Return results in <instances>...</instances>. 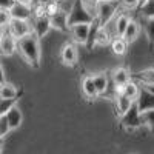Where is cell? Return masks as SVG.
I'll return each instance as SVG.
<instances>
[{"label":"cell","instance_id":"1","mask_svg":"<svg viewBox=\"0 0 154 154\" xmlns=\"http://www.w3.org/2000/svg\"><path fill=\"white\" fill-rule=\"evenodd\" d=\"M17 51L20 53L22 59L32 68H38L42 62V46L40 40L34 35H25L20 40H17Z\"/></svg>","mask_w":154,"mask_h":154},{"label":"cell","instance_id":"2","mask_svg":"<svg viewBox=\"0 0 154 154\" xmlns=\"http://www.w3.org/2000/svg\"><path fill=\"white\" fill-rule=\"evenodd\" d=\"M119 9V0H100L97 8H96V20L99 25L105 26L109 23Z\"/></svg>","mask_w":154,"mask_h":154},{"label":"cell","instance_id":"3","mask_svg":"<svg viewBox=\"0 0 154 154\" xmlns=\"http://www.w3.org/2000/svg\"><path fill=\"white\" fill-rule=\"evenodd\" d=\"M93 22H96V17L85 8V5L82 3V0H74L72 8L68 12V28L72 26V25L93 23Z\"/></svg>","mask_w":154,"mask_h":154},{"label":"cell","instance_id":"4","mask_svg":"<svg viewBox=\"0 0 154 154\" xmlns=\"http://www.w3.org/2000/svg\"><path fill=\"white\" fill-rule=\"evenodd\" d=\"M5 31H6L11 37H14L16 40H20L22 37L32 34L31 20L26 22V20H14V19H11V22L8 23V26L5 28Z\"/></svg>","mask_w":154,"mask_h":154},{"label":"cell","instance_id":"5","mask_svg":"<svg viewBox=\"0 0 154 154\" xmlns=\"http://www.w3.org/2000/svg\"><path fill=\"white\" fill-rule=\"evenodd\" d=\"M72 42L77 45H88L89 32H91V23H79L68 28Z\"/></svg>","mask_w":154,"mask_h":154},{"label":"cell","instance_id":"6","mask_svg":"<svg viewBox=\"0 0 154 154\" xmlns=\"http://www.w3.org/2000/svg\"><path fill=\"white\" fill-rule=\"evenodd\" d=\"M134 103H136L139 112H145V111L154 109V93L151 91V89H148L146 86L140 88V93H139Z\"/></svg>","mask_w":154,"mask_h":154},{"label":"cell","instance_id":"7","mask_svg":"<svg viewBox=\"0 0 154 154\" xmlns=\"http://www.w3.org/2000/svg\"><path fill=\"white\" fill-rule=\"evenodd\" d=\"M120 119H122V126L126 131H134L136 128H139L140 126V112H139L136 103H133V106L128 109Z\"/></svg>","mask_w":154,"mask_h":154},{"label":"cell","instance_id":"8","mask_svg":"<svg viewBox=\"0 0 154 154\" xmlns=\"http://www.w3.org/2000/svg\"><path fill=\"white\" fill-rule=\"evenodd\" d=\"M16 53H17V40L3 29V32L0 34V56L12 57Z\"/></svg>","mask_w":154,"mask_h":154},{"label":"cell","instance_id":"9","mask_svg":"<svg viewBox=\"0 0 154 154\" xmlns=\"http://www.w3.org/2000/svg\"><path fill=\"white\" fill-rule=\"evenodd\" d=\"M9 14H11V19H14V20H26V22H29L32 19V8L29 5H25V3L16 0L9 8Z\"/></svg>","mask_w":154,"mask_h":154},{"label":"cell","instance_id":"10","mask_svg":"<svg viewBox=\"0 0 154 154\" xmlns=\"http://www.w3.org/2000/svg\"><path fill=\"white\" fill-rule=\"evenodd\" d=\"M31 28H32V34L40 40L42 37H45L49 31H51V22L49 17H40V19H31Z\"/></svg>","mask_w":154,"mask_h":154},{"label":"cell","instance_id":"11","mask_svg":"<svg viewBox=\"0 0 154 154\" xmlns=\"http://www.w3.org/2000/svg\"><path fill=\"white\" fill-rule=\"evenodd\" d=\"M60 59L62 62L68 66H74L77 63V59H79V51H77V46L74 43H65L62 46L60 51Z\"/></svg>","mask_w":154,"mask_h":154},{"label":"cell","instance_id":"12","mask_svg":"<svg viewBox=\"0 0 154 154\" xmlns=\"http://www.w3.org/2000/svg\"><path fill=\"white\" fill-rule=\"evenodd\" d=\"M109 77H111V80L114 82L116 88H122V86H125L128 82L131 80V74H130V71H128L126 68H123V66L114 68V69L109 72Z\"/></svg>","mask_w":154,"mask_h":154},{"label":"cell","instance_id":"13","mask_svg":"<svg viewBox=\"0 0 154 154\" xmlns=\"http://www.w3.org/2000/svg\"><path fill=\"white\" fill-rule=\"evenodd\" d=\"M19 96V89L14 83H11L8 80L0 83V99L5 100H17Z\"/></svg>","mask_w":154,"mask_h":154},{"label":"cell","instance_id":"14","mask_svg":"<svg viewBox=\"0 0 154 154\" xmlns=\"http://www.w3.org/2000/svg\"><path fill=\"white\" fill-rule=\"evenodd\" d=\"M131 17L126 14V12H120V14H116V17L112 19V23H114V31H116V37H122L128 23H130Z\"/></svg>","mask_w":154,"mask_h":154},{"label":"cell","instance_id":"15","mask_svg":"<svg viewBox=\"0 0 154 154\" xmlns=\"http://www.w3.org/2000/svg\"><path fill=\"white\" fill-rule=\"evenodd\" d=\"M139 34H140V25H139V22L131 19L130 23H128V26H126V29H125V32H123V35H122V38L126 43H134L137 40Z\"/></svg>","mask_w":154,"mask_h":154},{"label":"cell","instance_id":"16","mask_svg":"<svg viewBox=\"0 0 154 154\" xmlns=\"http://www.w3.org/2000/svg\"><path fill=\"white\" fill-rule=\"evenodd\" d=\"M5 117L9 123V128H11V131L12 130H17V128L22 125V120H23V116H22V111L20 108L16 105V106H12L6 114H5Z\"/></svg>","mask_w":154,"mask_h":154},{"label":"cell","instance_id":"17","mask_svg":"<svg viewBox=\"0 0 154 154\" xmlns=\"http://www.w3.org/2000/svg\"><path fill=\"white\" fill-rule=\"evenodd\" d=\"M51 22V28H56L59 31H68V14L63 11L56 12L54 16L49 17Z\"/></svg>","mask_w":154,"mask_h":154},{"label":"cell","instance_id":"18","mask_svg":"<svg viewBox=\"0 0 154 154\" xmlns=\"http://www.w3.org/2000/svg\"><path fill=\"white\" fill-rule=\"evenodd\" d=\"M114 103H116V112H117L119 117H122V116L133 106L134 102L130 100V99H128L126 96H123V94H116Z\"/></svg>","mask_w":154,"mask_h":154},{"label":"cell","instance_id":"19","mask_svg":"<svg viewBox=\"0 0 154 154\" xmlns=\"http://www.w3.org/2000/svg\"><path fill=\"white\" fill-rule=\"evenodd\" d=\"M93 83L97 89V94L99 96H103L106 93V88H108V72H97L94 75H91Z\"/></svg>","mask_w":154,"mask_h":154},{"label":"cell","instance_id":"20","mask_svg":"<svg viewBox=\"0 0 154 154\" xmlns=\"http://www.w3.org/2000/svg\"><path fill=\"white\" fill-rule=\"evenodd\" d=\"M139 93H140V86H139L136 82H131V80L128 82L125 86L117 88V94H123V96H126L128 99L133 100V102H136Z\"/></svg>","mask_w":154,"mask_h":154},{"label":"cell","instance_id":"21","mask_svg":"<svg viewBox=\"0 0 154 154\" xmlns=\"http://www.w3.org/2000/svg\"><path fill=\"white\" fill-rule=\"evenodd\" d=\"M137 12L145 20L154 19V0H145V2H142L137 8Z\"/></svg>","mask_w":154,"mask_h":154},{"label":"cell","instance_id":"22","mask_svg":"<svg viewBox=\"0 0 154 154\" xmlns=\"http://www.w3.org/2000/svg\"><path fill=\"white\" fill-rule=\"evenodd\" d=\"M82 91H83V94H85L88 99H91V100H94L96 97H99L97 89H96V86H94V83H93L91 75H86L85 79L82 80Z\"/></svg>","mask_w":154,"mask_h":154},{"label":"cell","instance_id":"23","mask_svg":"<svg viewBox=\"0 0 154 154\" xmlns=\"http://www.w3.org/2000/svg\"><path fill=\"white\" fill-rule=\"evenodd\" d=\"M111 43V49L116 56H123L128 49V43L123 40L122 37H112V40L109 42Z\"/></svg>","mask_w":154,"mask_h":154},{"label":"cell","instance_id":"24","mask_svg":"<svg viewBox=\"0 0 154 154\" xmlns=\"http://www.w3.org/2000/svg\"><path fill=\"white\" fill-rule=\"evenodd\" d=\"M140 125L149 128V131L154 133V109L140 112Z\"/></svg>","mask_w":154,"mask_h":154},{"label":"cell","instance_id":"25","mask_svg":"<svg viewBox=\"0 0 154 154\" xmlns=\"http://www.w3.org/2000/svg\"><path fill=\"white\" fill-rule=\"evenodd\" d=\"M137 79L140 82H143L145 85H154V68L151 69H145L142 72H139Z\"/></svg>","mask_w":154,"mask_h":154},{"label":"cell","instance_id":"26","mask_svg":"<svg viewBox=\"0 0 154 154\" xmlns=\"http://www.w3.org/2000/svg\"><path fill=\"white\" fill-rule=\"evenodd\" d=\"M143 28H145V34H146V38L149 43H154V19H149V20H145L143 19Z\"/></svg>","mask_w":154,"mask_h":154},{"label":"cell","instance_id":"27","mask_svg":"<svg viewBox=\"0 0 154 154\" xmlns=\"http://www.w3.org/2000/svg\"><path fill=\"white\" fill-rule=\"evenodd\" d=\"M17 105V100H5V99H0V117L5 116L12 106Z\"/></svg>","mask_w":154,"mask_h":154},{"label":"cell","instance_id":"28","mask_svg":"<svg viewBox=\"0 0 154 154\" xmlns=\"http://www.w3.org/2000/svg\"><path fill=\"white\" fill-rule=\"evenodd\" d=\"M45 11H46V16H48V17H51V16H54L56 12H59V11H60V8H59V0H51L49 3H46V5H45Z\"/></svg>","mask_w":154,"mask_h":154},{"label":"cell","instance_id":"29","mask_svg":"<svg viewBox=\"0 0 154 154\" xmlns=\"http://www.w3.org/2000/svg\"><path fill=\"white\" fill-rule=\"evenodd\" d=\"M11 22V14L9 9L6 8H0V26H3V29L8 26V23Z\"/></svg>","mask_w":154,"mask_h":154},{"label":"cell","instance_id":"30","mask_svg":"<svg viewBox=\"0 0 154 154\" xmlns=\"http://www.w3.org/2000/svg\"><path fill=\"white\" fill-rule=\"evenodd\" d=\"M9 131H11L9 123H8V120H6L5 116H2V117H0V139L6 137V136L9 134Z\"/></svg>","mask_w":154,"mask_h":154},{"label":"cell","instance_id":"31","mask_svg":"<svg viewBox=\"0 0 154 154\" xmlns=\"http://www.w3.org/2000/svg\"><path fill=\"white\" fill-rule=\"evenodd\" d=\"M99 2H100V0H82V3L85 5V8L91 12L94 17H96V8H97Z\"/></svg>","mask_w":154,"mask_h":154},{"label":"cell","instance_id":"32","mask_svg":"<svg viewBox=\"0 0 154 154\" xmlns=\"http://www.w3.org/2000/svg\"><path fill=\"white\" fill-rule=\"evenodd\" d=\"M119 2L126 11H134L139 8V0H119Z\"/></svg>","mask_w":154,"mask_h":154},{"label":"cell","instance_id":"33","mask_svg":"<svg viewBox=\"0 0 154 154\" xmlns=\"http://www.w3.org/2000/svg\"><path fill=\"white\" fill-rule=\"evenodd\" d=\"M16 0H0V8H6V9H9L11 8V5L14 3Z\"/></svg>","mask_w":154,"mask_h":154},{"label":"cell","instance_id":"34","mask_svg":"<svg viewBox=\"0 0 154 154\" xmlns=\"http://www.w3.org/2000/svg\"><path fill=\"white\" fill-rule=\"evenodd\" d=\"M6 80V74H5V69H3V65H2V60H0V83Z\"/></svg>","mask_w":154,"mask_h":154},{"label":"cell","instance_id":"35","mask_svg":"<svg viewBox=\"0 0 154 154\" xmlns=\"http://www.w3.org/2000/svg\"><path fill=\"white\" fill-rule=\"evenodd\" d=\"M17 2H22V3L29 5V6H32V5H34V0H17Z\"/></svg>","mask_w":154,"mask_h":154},{"label":"cell","instance_id":"36","mask_svg":"<svg viewBox=\"0 0 154 154\" xmlns=\"http://www.w3.org/2000/svg\"><path fill=\"white\" fill-rule=\"evenodd\" d=\"M49 2H51V0H34V3H38V5H46Z\"/></svg>","mask_w":154,"mask_h":154},{"label":"cell","instance_id":"37","mask_svg":"<svg viewBox=\"0 0 154 154\" xmlns=\"http://www.w3.org/2000/svg\"><path fill=\"white\" fill-rule=\"evenodd\" d=\"M3 32V26H0V34H2Z\"/></svg>","mask_w":154,"mask_h":154}]
</instances>
